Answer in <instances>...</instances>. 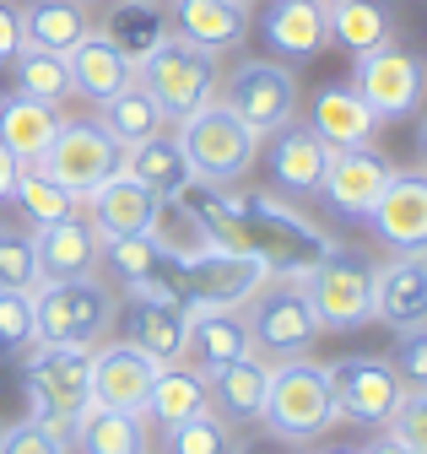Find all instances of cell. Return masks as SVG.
I'll return each instance as SVG.
<instances>
[{"label":"cell","mask_w":427,"mask_h":454,"mask_svg":"<svg viewBox=\"0 0 427 454\" xmlns=\"http://www.w3.org/2000/svg\"><path fill=\"white\" fill-rule=\"evenodd\" d=\"M336 422H341V406H336V389H330V379H325V363H314V357L271 363V384H265L260 427L271 433L276 443L308 449V443L325 438Z\"/></svg>","instance_id":"1"},{"label":"cell","mask_w":427,"mask_h":454,"mask_svg":"<svg viewBox=\"0 0 427 454\" xmlns=\"http://www.w3.org/2000/svg\"><path fill=\"white\" fill-rule=\"evenodd\" d=\"M87 368H92L87 347L33 340V347L22 352V401H27V417L43 422L60 443L76 438V422L92 406L87 401Z\"/></svg>","instance_id":"2"},{"label":"cell","mask_w":427,"mask_h":454,"mask_svg":"<svg viewBox=\"0 0 427 454\" xmlns=\"http://www.w3.org/2000/svg\"><path fill=\"white\" fill-rule=\"evenodd\" d=\"M174 136H179V152L190 162V179L206 184V190L244 184L249 168L260 162V141H265V136H254L238 114L228 103H217V98H211L206 108H195L190 120H179Z\"/></svg>","instance_id":"3"},{"label":"cell","mask_w":427,"mask_h":454,"mask_svg":"<svg viewBox=\"0 0 427 454\" xmlns=\"http://www.w3.org/2000/svg\"><path fill=\"white\" fill-rule=\"evenodd\" d=\"M120 293L103 276H71V281H43L33 287V325L38 340H60V347H97L114 335Z\"/></svg>","instance_id":"4"},{"label":"cell","mask_w":427,"mask_h":454,"mask_svg":"<svg viewBox=\"0 0 427 454\" xmlns=\"http://www.w3.org/2000/svg\"><path fill=\"white\" fill-rule=\"evenodd\" d=\"M373 260L357 244H330L303 276V293L325 330H362L373 325Z\"/></svg>","instance_id":"5"},{"label":"cell","mask_w":427,"mask_h":454,"mask_svg":"<svg viewBox=\"0 0 427 454\" xmlns=\"http://www.w3.org/2000/svg\"><path fill=\"white\" fill-rule=\"evenodd\" d=\"M244 325L254 335V352L276 357V363L308 357L314 340L325 335V325H319V314H314V303L303 293V281H292V276H271V281H265V287L244 303Z\"/></svg>","instance_id":"6"},{"label":"cell","mask_w":427,"mask_h":454,"mask_svg":"<svg viewBox=\"0 0 427 454\" xmlns=\"http://www.w3.org/2000/svg\"><path fill=\"white\" fill-rule=\"evenodd\" d=\"M136 82L157 98V108L168 114V125H179V120H190L195 108H206L211 98H217L222 71H217V54H206V49H195V43L168 33L136 66Z\"/></svg>","instance_id":"7"},{"label":"cell","mask_w":427,"mask_h":454,"mask_svg":"<svg viewBox=\"0 0 427 454\" xmlns=\"http://www.w3.org/2000/svg\"><path fill=\"white\" fill-rule=\"evenodd\" d=\"M298 71H287L282 60H244L217 82V103H228L238 120L254 130V136H271L282 130L287 120H298Z\"/></svg>","instance_id":"8"},{"label":"cell","mask_w":427,"mask_h":454,"mask_svg":"<svg viewBox=\"0 0 427 454\" xmlns=\"http://www.w3.org/2000/svg\"><path fill=\"white\" fill-rule=\"evenodd\" d=\"M125 162V146H114L109 136H103L97 120H60L55 141L43 146V157L33 168H43L55 184H66L76 200H87L103 179H114Z\"/></svg>","instance_id":"9"},{"label":"cell","mask_w":427,"mask_h":454,"mask_svg":"<svg viewBox=\"0 0 427 454\" xmlns=\"http://www.w3.org/2000/svg\"><path fill=\"white\" fill-rule=\"evenodd\" d=\"M352 92L368 103V114L379 125H400L422 108L427 98V66L406 49H373V54H357L352 66Z\"/></svg>","instance_id":"10"},{"label":"cell","mask_w":427,"mask_h":454,"mask_svg":"<svg viewBox=\"0 0 427 454\" xmlns=\"http://www.w3.org/2000/svg\"><path fill=\"white\" fill-rule=\"evenodd\" d=\"M325 379L336 389V406H341V422H362V427H390L395 406L406 401V389L390 368V357L379 352H346L336 363H325Z\"/></svg>","instance_id":"11"},{"label":"cell","mask_w":427,"mask_h":454,"mask_svg":"<svg viewBox=\"0 0 427 454\" xmlns=\"http://www.w3.org/2000/svg\"><path fill=\"white\" fill-rule=\"evenodd\" d=\"M390 174H395V162L379 152V146H346V152H330V162H325V179H319V206H325L336 222H368V211H373V200L384 195V184H390Z\"/></svg>","instance_id":"12"},{"label":"cell","mask_w":427,"mask_h":454,"mask_svg":"<svg viewBox=\"0 0 427 454\" xmlns=\"http://www.w3.org/2000/svg\"><path fill=\"white\" fill-rule=\"evenodd\" d=\"M265 281L271 265L249 249H206L184 265V309H244Z\"/></svg>","instance_id":"13"},{"label":"cell","mask_w":427,"mask_h":454,"mask_svg":"<svg viewBox=\"0 0 427 454\" xmlns=\"http://www.w3.org/2000/svg\"><path fill=\"white\" fill-rule=\"evenodd\" d=\"M120 340L141 347L151 363H184L190 347V309L168 293H120Z\"/></svg>","instance_id":"14"},{"label":"cell","mask_w":427,"mask_h":454,"mask_svg":"<svg viewBox=\"0 0 427 454\" xmlns=\"http://www.w3.org/2000/svg\"><path fill=\"white\" fill-rule=\"evenodd\" d=\"M157 368L163 363H151L130 340H97L92 368H87V401L103 406V411H141Z\"/></svg>","instance_id":"15"},{"label":"cell","mask_w":427,"mask_h":454,"mask_svg":"<svg viewBox=\"0 0 427 454\" xmlns=\"http://www.w3.org/2000/svg\"><path fill=\"white\" fill-rule=\"evenodd\" d=\"M368 227L390 254H411L427 244V162L422 168H395L384 195L373 200Z\"/></svg>","instance_id":"16"},{"label":"cell","mask_w":427,"mask_h":454,"mask_svg":"<svg viewBox=\"0 0 427 454\" xmlns=\"http://www.w3.org/2000/svg\"><path fill=\"white\" fill-rule=\"evenodd\" d=\"M163 12H168V33L206 49V54H233L244 49L254 17H249V0H163Z\"/></svg>","instance_id":"17"},{"label":"cell","mask_w":427,"mask_h":454,"mask_svg":"<svg viewBox=\"0 0 427 454\" xmlns=\"http://www.w3.org/2000/svg\"><path fill=\"white\" fill-rule=\"evenodd\" d=\"M33 265H38V287L43 281H71V276H97L103 270V239L92 233V222L60 216L33 227Z\"/></svg>","instance_id":"18"},{"label":"cell","mask_w":427,"mask_h":454,"mask_svg":"<svg viewBox=\"0 0 427 454\" xmlns=\"http://www.w3.org/2000/svg\"><path fill=\"white\" fill-rule=\"evenodd\" d=\"M325 162H330V146L319 141L303 120H287L282 130H271V141H265L271 184L287 200H314L319 195V179H325Z\"/></svg>","instance_id":"19"},{"label":"cell","mask_w":427,"mask_h":454,"mask_svg":"<svg viewBox=\"0 0 427 454\" xmlns=\"http://www.w3.org/2000/svg\"><path fill=\"white\" fill-rule=\"evenodd\" d=\"M151 211H157V195H146L130 174H114L103 179L87 200H82V216L92 222V233L103 244H120V239H141L151 227Z\"/></svg>","instance_id":"20"},{"label":"cell","mask_w":427,"mask_h":454,"mask_svg":"<svg viewBox=\"0 0 427 454\" xmlns=\"http://www.w3.org/2000/svg\"><path fill=\"white\" fill-rule=\"evenodd\" d=\"M260 38L271 43L282 60L303 66L314 54L330 49V22H325V6L319 0H271L260 12Z\"/></svg>","instance_id":"21"},{"label":"cell","mask_w":427,"mask_h":454,"mask_svg":"<svg viewBox=\"0 0 427 454\" xmlns=\"http://www.w3.org/2000/svg\"><path fill=\"white\" fill-rule=\"evenodd\" d=\"M373 319L384 330L427 325V276L411 254H390L384 265H373Z\"/></svg>","instance_id":"22"},{"label":"cell","mask_w":427,"mask_h":454,"mask_svg":"<svg viewBox=\"0 0 427 454\" xmlns=\"http://www.w3.org/2000/svg\"><path fill=\"white\" fill-rule=\"evenodd\" d=\"M238 357H254V335L244 325V309H190L184 363H195L200 373H211V368H228Z\"/></svg>","instance_id":"23"},{"label":"cell","mask_w":427,"mask_h":454,"mask_svg":"<svg viewBox=\"0 0 427 454\" xmlns=\"http://www.w3.org/2000/svg\"><path fill=\"white\" fill-rule=\"evenodd\" d=\"M265 384H271V363H265L260 352L238 357L228 368H211L206 373V406L217 411L222 422H233V427H249V422H260Z\"/></svg>","instance_id":"24"},{"label":"cell","mask_w":427,"mask_h":454,"mask_svg":"<svg viewBox=\"0 0 427 454\" xmlns=\"http://www.w3.org/2000/svg\"><path fill=\"white\" fill-rule=\"evenodd\" d=\"M120 174H130V179H136L146 195H157V200H179V195H190V190H195L190 162H184V152H179V136H174V130L151 136V141H141V146H125Z\"/></svg>","instance_id":"25"},{"label":"cell","mask_w":427,"mask_h":454,"mask_svg":"<svg viewBox=\"0 0 427 454\" xmlns=\"http://www.w3.org/2000/svg\"><path fill=\"white\" fill-rule=\"evenodd\" d=\"M330 152H346V146H368L379 120L368 114V103L352 92V87H319L314 103H308V120H303Z\"/></svg>","instance_id":"26"},{"label":"cell","mask_w":427,"mask_h":454,"mask_svg":"<svg viewBox=\"0 0 427 454\" xmlns=\"http://www.w3.org/2000/svg\"><path fill=\"white\" fill-rule=\"evenodd\" d=\"M60 120H66V114L55 103H38L27 92H6V98H0V146H6L22 168H33L43 157V146L55 141Z\"/></svg>","instance_id":"27"},{"label":"cell","mask_w":427,"mask_h":454,"mask_svg":"<svg viewBox=\"0 0 427 454\" xmlns=\"http://www.w3.org/2000/svg\"><path fill=\"white\" fill-rule=\"evenodd\" d=\"M66 71H71V92H82L87 103H103V98H114L130 76H136V66L125 60V54L103 38L97 27L66 54Z\"/></svg>","instance_id":"28"},{"label":"cell","mask_w":427,"mask_h":454,"mask_svg":"<svg viewBox=\"0 0 427 454\" xmlns=\"http://www.w3.org/2000/svg\"><path fill=\"white\" fill-rule=\"evenodd\" d=\"M97 125H103V136H109L114 146H141V141H151V136L168 130V114L157 108V98L130 76L114 98L97 103Z\"/></svg>","instance_id":"29"},{"label":"cell","mask_w":427,"mask_h":454,"mask_svg":"<svg viewBox=\"0 0 427 454\" xmlns=\"http://www.w3.org/2000/svg\"><path fill=\"white\" fill-rule=\"evenodd\" d=\"M17 17H22V43L49 49V54H71L92 33V17L82 0H27V6H17Z\"/></svg>","instance_id":"30"},{"label":"cell","mask_w":427,"mask_h":454,"mask_svg":"<svg viewBox=\"0 0 427 454\" xmlns=\"http://www.w3.org/2000/svg\"><path fill=\"white\" fill-rule=\"evenodd\" d=\"M71 454H151V427L141 411H103L87 406L71 438Z\"/></svg>","instance_id":"31"},{"label":"cell","mask_w":427,"mask_h":454,"mask_svg":"<svg viewBox=\"0 0 427 454\" xmlns=\"http://www.w3.org/2000/svg\"><path fill=\"white\" fill-rule=\"evenodd\" d=\"M325 22H330V43H341L352 60L395 43V12H390V0H341V6L325 12Z\"/></svg>","instance_id":"32"},{"label":"cell","mask_w":427,"mask_h":454,"mask_svg":"<svg viewBox=\"0 0 427 454\" xmlns=\"http://www.w3.org/2000/svg\"><path fill=\"white\" fill-rule=\"evenodd\" d=\"M195 411H206V373L195 363H163L157 379H151V389H146L141 417H151L157 427H174V422H184Z\"/></svg>","instance_id":"33"},{"label":"cell","mask_w":427,"mask_h":454,"mask_svg":"<svg viewBox=\"0 0 427 454\" xmlns=\"http://www.w3.org/2000/svg\"><path fill=\"white\" fill-rule=\"evenodd\" d=\"M146 239L163 249L168 260H179V265L200 260L206 249H217V244H211V233H206V222H200V211L190 206V195H179V200H157Z\"/></svg>","instance_id":"34"},{"label":"cell","mask_w":427,"mask_h":454,"mask_svg":"<svg viewBox=\"0 0 427 454\" xmlns=\"http://www.w3.org/2000/svg\"><path fill=\"white\" fill-rule=\"evenodd\" d=\"M103 38H109L130 66H141L146 54L168 38V12L157 6V0H120V6L109 12V27H103Z\"/></svg>","instance_id":"35"},{"label":"cell","mask_w":427,"mask_h":454,"mask_svg":"<svg viewBox=\"0 0 427 454\" xmlns=\"http://www.w3.org/2000/svg\"><path fill=\"white\" fill-rule=\"evenodd\" d=\"M6 71L17 76V92H27V98H38V103H55V108L71 103V71H66V54H49V49L22 43V49L12 54V66H6Z\"/></svg>","instance_id":"36"},{"label":"cell","mask_w":427,"mask_h":454,"mask_svg":"<svg viewBox=\"0 0 427 454\" xmlns=\"http://www.w3.org/2000/svg\"><path fill=\"white\" fill-rule=\"evenodd\" d=\"M238 449H244L238 427L222 422L211 406L184 417V422H174V427H163V454H238Z\"/></svg>","instance_id":"37"},{"label":"cell","mask_w":427,"mask_h":454,"mask_svg":"<svg viewBox=\"0 0 427 454\" xmlns=\"http://www.w3.org/2000/svg\"><path fill=\"white\" fill-rule=\"evenodd\" d=\"M12 200H17V211H22L33 227L60 222V216H76V211H82V200H76L66 184L49 179L43 168H22V174H17V190H12Z\"/></svg>","instance_id":"38"},{"label":"cell","mask_w":427,"mask_h":454,"mask_svg":"<svg viewBox=\"0 0 427 454\" xmlns=\"http://www.w3.org/2000/svg\"><path fill=\"white\" fill-rule=\"evenodd\" d=\"M33 340H38V325H33V293L0 287V357H22Z\"/></svg>","instance_id":"39"},{"label":"cell","mask_w":427,"mask_h":454,"mask_svg":"<svg viewBox=\"0 0 427 454\" xmlns=\"http://www.w3.org/2000/svg\"><path fill=\"white\" fill-rule=\"evenodd\" d=\"M390 368H395V379H400V389H406V395H427V325L395 330Z\"/></svg>","instance_id":"40"},{"label":"cell","mask_w":427,"mask_h":454,"mask_svg":"<svg viewBox=\"0 0 427 454\" xmlns=\"http://www.w3.org/2000/svg\"><path fill=\"white\" fill-rule=\"evenodd\" d=\"M0 287L33 293L38 287V265H33V233L0 227Z\"/></svg>","instance_id":"41"},{"label":"cell","mask_w":427,"mask_h":454,"mask_svg":"<svg viewBox=\"0 0 427 454\" xmlns=\"http://www.w3.org/2000/svg\"><path fill=\"white\" fill-rule=\"evenodd\" d=\"M0 454H71V443H60L43 422L22 417L12 427H0Z\"/></svg>","instance_id":"42"},{"label":"cell","mask_w":427,"mask_h":454,"mask_svg":"<svg viewBox=\"0 0 427 454\" xmlns=\"http://www.w3.org/2000/svg\"><path fill=\"white\" fill-rule=\"evenodd\" d=\"M390 433L411 449V454H427V395H406L390 417Z\"/></svg>","instance_id":"43"},{"label":"cell","mask_w":427,"mask_h":454,"mask_svg":"<svg viewBox=\"0 0 427 454\" xmlns=\"http://www.w3.org/2000/svg\"><path fill=\"white\" fill-rule=\"evenodd\" d=\"M22 49V17H17V6L12 0H0V71L12 66V54Z\"/></svg>","instance_id":"44"},{"label":"cell","mask_w":427,"mask_h":454,"mask_svg":"<svg viewBox=\"0 0 427 454\" xmlns=\"http://www.w3.org/2000/svg\"><path fill=\"white\" fill-rule=\"evenodd\" d=\"M362 454H411V449H406V443H400L390 427H379V433H373V438L362 443Z\"/></svg>","instance_id":"45"},{"label":"cell","mask_w":427,"mask_h":454,"mask_svg":"<svg viewBox=\"0 0 427 454\" xmlns=\"http://www.w3.org/2000/svg\"><path fill=\"white\" fill-rule=\"evenodd\" d=\"M17 174H22V162L0 146V200H12V190H17Z\"/></svg>","instance_id":"46"},{"label":"cell","mask_w":427,"mask_h":454,"mask_svg":"<svg viewBox=\"0 0 427 454\" xmlns=\"http://www.w3.org/2000/svg\"><path fill=\"white\" fill-rule=\"evenodd\" d=\"M308 454H362V443H314Z\"/></svg>","instance_id":"47"},{"label":"cell","mask_w":427,"mask_h":454,"mask_svg":"<svg viewBox=\"0 0 427 454\" xmlns=\"http://www.w3.org/2000/svg\"><path fill=\"white\" fill-rule=\"evenodd\" d=\"M416 157L427 162V114H422V130H416Z\"/></svg>","instance_id":"48"},{"label":"cell","mask_w":427,"mask_h":454,"mask_svg":"<svg viewBox=\"0 0 427 454\" xmlns=\"http://www.w3.org/2000/svg\"><path fill=\"white\" fill-rule=\"evenodd\" d=\"M411 260H416V265H422V276H427V244H422V249H411Z\"/></svg>","instance_id":"49"},{"label":"cell","mask_w":427,"mask_h":454,"mask_svg":"<svg viewBox=\"0 0 427 454\" xmlns=\"http://www.w3.org/2000/svg\"><path fill=\"white\" fill-rule=\"evenodd\" d=\"M238 454H271V449H238Z\"/></svg>","instance_id":"50"},{"label":"cell","mask_w":427,"mask_h":454,"mask_svg":"<svg viewBox=\"0 0 427 454\" xmlns=\"http://www.w3.org/2000/svg\"><path fill=\"white\" fill-rule=\"evenodd\" d=\"M319 6H325V12H330V6H341V0H319Z\"/></svg>","instance_id":"51"},{"label":"cell","mask_w":427,"mask_h":454,"mask_svg":"<svg viewBox=\"0 0 427 454\" xmlns=\"http://www.w3.org/2000/svg\"><path fill=\"white\" fill-rule=\"evenodd\" d=\"M82 6H92V0H82Z\"/></svg>","instance_id":"52"},{"label":"cell","mask_w":427,"mask_h":454,"mask_svg":"<svg viewBox=\"0 0 427 454\" xmlns=\"http://www.w3.org/2000/svg\"><path fill=\"white\" fill-rule=\"evenodd\" d=\"M157 6H163V0H157Z\"/></svg>","instance_id":"53"}]
</instances>
